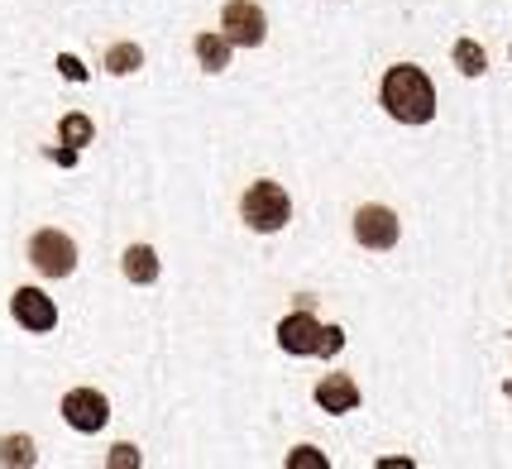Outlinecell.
I'll use <instances>...</instances> for the list:
<instances>
[{
	"label": "cell",
	"mask_w": 512,
	"mask_h": 469,
	"mask_svg": "<svg viewBox=\"0 0 512 469\" xmlns=\"http://www.w3.org/2000/svg\"><path fill=\"white\" fill-rule=\"evenodd\" d=\"M0 465H34V441L29 436H5L0 441Z\"/></svg>",
	"instance_id": "cell-14"
},
{
	"label": "cell",
	"mask_w": 512,
	"mask_h": 469,
	"mask_svg": "<svg viewBox=\"0 0 512 469\" xmlns=\"http://www.w3.org/2000/svg\"><path fill=\"white\" fill-rule=\"evenodd\" d=\"M355 240L364 249H393L398 245V216L388 206H359L355 211Z\"/></svg>",
	"instance_id": "cell-8"
},
{
	"label": "cell",
	"mask_w": 512,
	"mask_h": 469,
	"mask_svg": "<svg viewBox=\"0 0 512 469\" xmlns=\"http://www.w3.org/2000/svg\"><path fill=\"white\" fill-rule=\"evenodd\" d=\"M197 58L206 72H225L230 67V39L225 34H197Z\"/></svg>",
	"instance_id": "cell-11"
},
{
	"label": "cell",
	"mask_w": 512,
	"mask_h": 469,
	"mask_svg": "<svg viewBox=\"0 0 512 469\" xmlns=\"http://www.w3.org/2000/svg\"><path fill=\"white\" fill-rule=\"evenodd\" d=\"M58 67H63V77H72V82H82V77H87V72H82V63H77V58H58Z\"/></svg>",
	"instance_id": "cell-18"
},
{
	"label": "cell",
	"mask_w": 512,
	"mask_h": 469,
	"mask_svg": "<svg viewBox=\"0 0 512 469\" xmlns=\"http://www.w3.org/2000/svg\"><path fill=\"white\" fill-rule=\"evenodd\" d=\"M240 216H245L249 230H259V235H278L283 225L292 221V201L288 192L278 187V182H254L245 192V201H240Z\"/></svg>",
	"instance_id": "cell-3"
},
{
	"label": "cell",
	"mask_w": 512,
	"mask_h": 469,
	"mask_svg": "<svg viewBox=\"0 0 512 469\" xmlns=\"http://www.w3.org/2000/svg\"><path fill=\"white\" fill-rule=\"evenodd\" d=\"M221 29H225V39H230V48H259L268 34V20L254 0H230L221 10Z\"/></svg>",
	"instance_id": "cell-5"
},
{
	"label": "cell",
	"mask_w": 512,
	"mask_h": 469,
	"mask_svg": "<svg viewBox=\"0 0 512 469\" xmlns=\"http://www.w3.org/2000/svg\"><path fill=\"white\" fill-rule=\"evenodd\" d=\"M455 67H460L465 77H484L489 58H484V48L474 44V39H460V44H455Z\"/></svg>",
	"instance_id": "cell-13"
},
{
	"label": "cell",
	"mask_w": 512,
	"mask_h": 469,
	"mask_svg": "<svg viewBox=\"0 0 512 469\" xmlns=\"http://www.w3.org/2000/svg\"><path fill=\"white\" fill-rule=\"evenodd\" d=\"M10 316H15L29 335H44V331L58 326V307H53V297H44L39 288H15V297H10Z\"/></svg>",
	"instance_id": "cell-7"
},
{
	"label": "cell",
	"mask_w": 512,
	"mask_h": 469,
	"mask_svg": "<svg viewBox=\"0 0 512 469\" xmlns=\"http://www.w3.org/2000/svg\"><path fill=\"white\" fill-rule=\"evenodd\" d=\"M58 134H63V144H72V149H82V144H91V120L87 115H63V125H58Z\"/></svg>",
	"instance_id": "cell-15"
},
{
	"label": "cell",
	"mask_w": 512,
	"mask_h": 469,
	"mask_svg": "<svg viewBox=\"0 0 512 469\" xmlns=\"http://www.w3.org/2000/svg\"><path fill=\"white\" fill-rule=\"evenodd\" d=\"M29 264L39 268L44 278H67V273L77 268L72 235H63V230H39V235L29 240Z\"/></svg>",
	"instance_id": "cell-4"
},
{
	"label": "cell",
	"mask_w": 512,
	"mask_h": 469,
	"mask_svg": "<svg viewBox=\"0 0 512 469\" xmlns=\"http://www.w3.org/2000/svg\"><path fill=\"white\" fill-rule=\"evenodd\" d=\"M383 111L393 115L398 125H426L436 115V87H431V77L412 63L388 67V77H383Z\"/></svg>",
	"instance_id": "cell-1"
},
{
	"label": "cell",
	"mask_w": 512,
	"mask_h": 469,
	"mask_svg": "<svg viewBox=\"0 0 512 469\" xmlns=\"http://www.w3.org/2000/svg\"><path fill=\"white\" fill-rule=\"evenodd\" d=\"M63 422L72 431L91 436V431H101V426L111 422V402H106V393H96V388H72L63 398Z\"/></svg>",
	"instance_id": "cell-6"
},
{
	"label": "cell",
	"mask_w": 512,
	"mask_h": 469,
	"mask_svg": "<svg viewBox=\"0 0 512 469\" xmlns=\"http://www.w3.org/2000/svg\"><path fill=\"white\" fill-rule=\"evenodd\" d=\"M288 469H331V460H326L321 450H312V446H297L288 455Z\"/></svg>",
	"instance_id": "cell-16"
},
{
	"label": "cell",
	"mask_w": 512,
	"mask_h": 469,
	"mask_svg": "<svg viewBox=\"0 0 512 469\" xmlns=\"http://www.w3.org/2000/svg\"><path fill=\"white\" fill-rule=\"evenodd\" d=\"M120 268H125V278H130V283L149 288V283L158 278V254H154V245H130V249H125V259H120Z\"/></svg>",
	"instance_id": "cell-10"
},
{
	"label": "cell",
	"mask_w": 512,
	"mask_h": 469,
	"mask_svg": "<svg viewBox=\"0 0 512 469\" xmlns=\"http://www.w3.org/2000/svg\"><path fill=\"white\" fill-rule=\"evenodd\" d=\"M139 63H144L139 44H111V48H106V67H111L115 77H125V72H139Z\"/></svg>",
	"instance_id": "cell-12"
},
{
	"label": "cell",
	"mask_w": 512,
	"mask_h": 469,
	"mask_svg": "<svg viewBox=\"0 0 512 469\" xmlns=\"http://www.w3.org/2000/svg\"><path fill=\"white\" fill-rule=\"evenodd\" d=\"M139 465V450L134 446H115L111 450V469H134Z\"/></svg>",
	"instance_id": "cell-17"
},
{
	"label": "cell",
	"mask_w": 512,
	"mask_h": 469,
	"mask_svg": "<svg viewBox=\"0 0 512 469\" xmlns=\"http://www.w3.org/2000/svg\"><path fill=\"white\" fill-rule=\"evenodd\" d=\"M278 345H283L288 355H321V359H331V355H340L345 331H340V326H321V321L312 316V307H297L288 321H278Z\"/></svg>",
	"instance_id": "cell-2"
},
{
	"label": "cell",
	"mask_w": 512,
	"mask_h": 469,
	"mask_svg": "<svg viewBox=\"0 0 512 469\" xmlns=\"http://www.w3.org/2000/svg\"><path fill=\"white\" fill-rule=\"evenodd\" d=\"M316 407L321 412H355L359 407V388H355V379H345V374H326V379L316 383Z\"/></svg>",
	"instance_id": "cell-9"
}]
</instances>
